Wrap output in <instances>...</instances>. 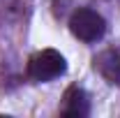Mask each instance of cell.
<instances>
[{
	"mask_svg": "<svg viewBox=\"0 0 120 118\" xmlns=\"http://www.w3.org/2000/svg\"><path fill=\"white\" fill-rule=\"evenodd\" d=\"M69 30L76 39L81 42H99L106 32V21L104 16L90 7H79L69 16Z\"/></svg>",
	"mask_w": 120,
	"mask_h": 118,
	"instance_id": "2",
	"label": "cell"
},
{
	"mask_svg": "<svg viewBox=\"0 0 120 118\" xmlns=\"http://www.w3.org/2000/svg\"><path fill=\"white\" fill-rule=\"evenodd\" d=\"M26 72H28V76L32 81L49 83V81H53V79H58V76H62L67 72V60L56 49H42V51L30 56Z\"/></svg>",
	"mask_w": 120,
	"mask_h": 118,
	"instance_id": "1",
	"label": "cell"
},
{
	"mask_svg": "<svg viewBox=\"0 0 120 118\" xmlns=\"http://www.w3.org/2000/svg\"><path fill=\"white\" fill-rule=\"evenodd\" d=\"M95 70L109 83H118L120 86V53L118 51H102L95 58Z\"/></svg>",
	"mask_w": 120,
	"mask_h": 118,
	"instance_id": "4",
	"label": "cell"
},
{
	"mask_svg": "<svg viewBox=\"0 0 120 118\" xmlns=\"http://www.w3.org/2000/svg\"><path fill=\"white\" fill-rule=\"evenodd\" d=\"M62 116H72V118H83L90 114V97L81 86H69L65 90L62 97V106H60Z\"/></svg>",
	"mask_w": 120,
	"mask_h": 118,
	"instance_id": "3",
	"label": "cell"
}]
</instances>
